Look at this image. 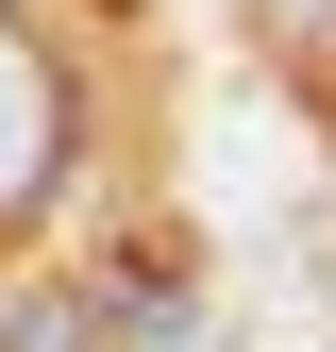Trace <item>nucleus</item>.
Returning a JSON list of instances; mask_svg holds the SVG:
<instances>
[{"label":"nucleus","mask_w":336,"mask_h":352,"mask_svg":"<svg viewBox=\"0 0 336 352\" xmlns=\"http://www.w3.org/2000/svg\"><path fill=\"white\" fill-rule=\"evenodd\" d=\"M67 168H84V84H67V51L0 0V252L34 235V218L67 201Z\"/></svg>","instance_id":"nucleus-1"},{"label":"nucleus","mask_w":336,"mask_h":352,"mask_svg":"<svg viewBox=\"0 0 336 352\" xmlns=\"http://www.w3.org/2000/svg\"><path fill=\"white\" fill-rule=\"evenodd\" d=\"M0 352H135V319H118L101 285H17L0 302Z\"/></svg>","instance_id":"nucleus-2"}]
</instances>
